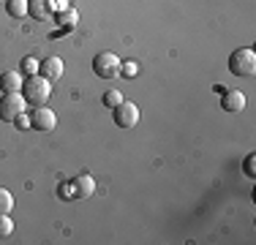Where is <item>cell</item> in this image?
<instances>
[{"instance_id":"ffe728a7","label":"cell","mask_w":256,"mask_h":245,"mask_svg":"<svg viewBox=\"0 0 256 245\" xmlns=\"http://www.w3.org/2000/svg\"><path fill=\"white\" fill-rule=\"evenodd\" d=\"M58 194H60V199H76V196H74V186H71V182H60Z\"/></svg>"},{"instance_id":"52a82bcc","label":"cell","mask_w":256,"mask_h":245,"mask_svg":"<svg viewBox=\"0 0 256 245\" xmlns=\"http://www.w3.org/2000/svg\"><path fill=\"white\" fill-rule=\"evenodd\" d=\"M221 109L224 112H232V114L242 112V109H246V93H242V90H224L221 93Z\"/></svg>"},{"instance_id":"7c38bea8","label":"cell","mask_w":256,"mask_h":245,"mask_svg":"<svg viewBox=\"0 0 256 245\" xmlns=\"http://www.w3.org/2000/svg\"><path fill=\"white\" fill-rule=\"evenodd\" d=\"M52 20L58 22L63 30H74V28H76V22H79V14H76V8H74V6H71V8L58 11V14L52 16Z\"/></svg>"},{"instance_id":"5b68a950","label":"cell","mask_w":256,"mask_h":245,"mask_svg":"<svg viewBox=\"0 0 256 245\" xmlns=\"http://www.w3.org/2000/svg\"><path fill=\"white\" fill-rule=\"evenodd\" d=\"M28 114H30V128H33V131L50 134V131L58 128V114H54L46 104H44V106H30Z\"/></svg>"},{"instance_id":"e0dca14e","label":"cell","mask_w":256,"mask_h":245,"mask_svg":"<svg viewBox=\"0 0 256 245\" xmlns=\"http://www.w3.org/2000/svg\"><path fill=\"white\" fill-rule=\"evenodd\" d=\"M120 101H126V98H123V93H120V90H106V93H104V106L114 109V106H118Z\"/></svg>"},{"instance_id":"ac0fdd59","label":"cell","mask_w":256,"mask_h":245,"mask_svg":"<svg viewBox=\"0 0 256 245\" xmlns=\"http://www.w3.org/2000/svg\"><path fill=\"white\" fill-rule=\"evenodd\" d=\"M242 172H246L248 177H256V156L254 152H248L246 161H242Z\"/></svg>"},{"instance_id":"4fadbf2b","label":"cell","mask_w":256,"mask_h":245,"mask_svg":"<svg viewBox=\"0 0 256 245\" xmlns=\"http://www.w3.org/2000/svg\"><path fill=\"white\" fill-rule=\"evenodd\" d=\"M6 11L14 20H22V16H28V0H6Z\"/></svg>"},{"instance_id":"8fae6325","label":"cell","mask_w":256,"mask_h":245,"mask_svg":"<svg viewBox=\"0 0 256 245\" xmlns=\"http://www.w3.org/2000/svg\"><path fill=\"white\" fill-rule=\"evenodd\" d=\"M28 16H33V20H50V16H54L50 0H28Z\"/></svg>"},{"instance_id":"3957f363","label":"cell","mask_w":256,"mask_h":245,"mask_svg":"<svg viewBox=\"0 0 256 245\" xmlns=\"http://www.w3.org/2000/svg\"><path fill=\"white\" fill-rule=\"evenodd\" d=\"M120 66H123V60L114 52H98L93 58V74L98 79H106V82L114 76H120Z\"/></svg>"},{"instance_id":"d6986e66","label":"cell","mask_w":256,"mask_h":245,"mask_svg":"<svg viewBox=\"0 0 256 245\" xmlns=\"http://www.w3.org/2000/svg\"><path fill=\"white\" fill-rule=\"evenodd\" d=\"M120 74H123V76H128V79L136 76V74H139V63H136V60H128V63L120 66Z\"/></svg>"},{"instance_id":"44dd1931","label":"cell","mask_w":256,"mask_h":245,"mask_svg":"<svg viewBox=\"0 0 256 245\" xmlns=\"http://www.w3.org/2000/svg\"><path fill=\"white\" fill-rule=\"evenodd\" d=\"M50 6H52L54 14H58V11H63V8H71V0H50Z\"/></svg>"},{"instance_id":"6da1fadb","label":"cell","mask_w":256,"mask_h":245,"mask_svg":"<svg viewBox=\"0 0 256 245\" xmlns=\"http://www.w3.org/2000/svg\"><path fill=\"white\" fill-rule=\"evenodd\" d=\"M52 96V82L44 79L41 74H33V76H25L22 82V98L28 101V106H44Z\"/></svg>"},{"instance_id":"277c9868","label":"cell","mask_w":256,"mask_h":245,"mask_svg":"<svg viewBox=\"0 0 256 245\" xmlns=\"http://www.w3.org/2000/svg\"><path fill=\"white\" fill-rule=\"evenodd\" d=\"M28 109L30 106L22 98V93H3V98H0V120H6V122H14Z\"/></svg>"},{"instance_id":"ba28073f","label":"cell","mask_w":256,"mask_h":245,"mask_svg":"<svg viewBox=\"0 0 256 245\" xmlns=\"http://www.w3.org/2000/svg\"><path fill=\"white\" fill-rule=\"evenodd\" d=\"M38 74H41L44 79H50V82H58V79L66 74V66H63V60H60V58H44V63H41Z\"/></svg>"},{"instance_id":"9a60e30c","label":"cell","mask_w":256,"mask_h":245,"mask_svg":"<svg viewBox=\"0 0 256 245\" xmlns=\"http://www.w3.org/2000/svg\"><path fill=\"white\" fill-rule=\"evenodd\" d=\"M14 210V194L8 188H0V212H11Z\"/></svg>"},{"instance_id":"5bb4252c","label":"cell","mask_w":256,"mask_h":245,"mask_svg":"<svg viewBox=\"0 0 256 245\" xmlns=\"http://www.w3.org/2000/svg\"><path fill=\"white\" fill-rule=\"evenodd\" d=\"M8 234H14V218H11V212H0V237Z\"/></svg>"},{"instance_id":"30bf717a","label":"cell","mask_w":256,"mask_h":245,"mask_svg":"<svg viewBox=\"0 0 256 245\" xmlns=\"http://www.w3.org/2000/svg\"><path fill=\"white\" fill-rule=\"evenodd\" d=\"M22 82H25L22 71H3L0 74V90L3 93H22Z\"/></svg>"},{"instance_id":"2e32d148","label":"cell","mask_w":256,"mask_h":245,"mask_svg":"<svg viewBox=\"0 0 256 245\" xmlns=\"http://www.w3.org/2000/svg\"><path fill=\"white\" fill-rule=\"evenodd\" d=\"M22 74L25 76H33V74H38V68H41V60H36V58H22Z\"/></svg>"},{"instance_id":"8992f818","label":"cell","mask_w":256,"mask_h":245,"mask_svg":"<svg viewBox=\"0 0 256 245\" xmlns=\"http://www.w3.org/2000/svg\"><path fill=\"white\" fill-rule=\"evenodd\" d=\"M112 120H114V126H118V128L131 131V128L139 122V106L134 101H120L118 106L112 109Z\"/></svg>"},{"instance_id":"7a4b0ae2","label":"cell","mask_w":256,"mask_h":245,"mask_svg":"<svg viewBox=\"0 0 256 245\" xmlns=\"http://www.w3.org/2000/svg\"><path fill=\"white\" fill-rule=\"evenodd\" d=\"M229 71L234 76H254L256 74V52L248 46H240L229 54Z\"/></svg>"},{"instance_id":"9c48e42d","label":"cell","mask_w":256,"mask_h":245,"mask_svg":"<svg viewBox=\"0 0 256 245\" xmlns=\"http://www.w3.org/2000/svg\"><path fill=\"white\" fill-rule=\"evenodd\" d=\"M71 186H74V196H76V199H88V196L96 194L93 174H76L74 180H71Z\"/></svg>"},{"instance_id":"603a6c76","label":"cell","mask_w":256,"mask_h":245,"mask_svg":"<svg viewBox=\"0 0 256 245\" xmlns=\"http://www.w3.org/2000/svg\"><path fill=\"white\" fill-rule=\"evenodd\" d=\"M0 6H6V0H0Z\"/></svg>"},{"instance_id":"7402d4cb","label":"cell","mask_w":256,"mask_h":245,"mask_svg":"<svg viewBox=\"0 0 256 245\" xmlns=\"http://www.w3.org/2000/svg\"><path fill=\"white\" fill-rule=\"evenodd\" d=\"M14 122H16V128H20V131H25V128H30V114H25V112H22L20 118L14 120Z\"/></svg>"}]
</instances>
